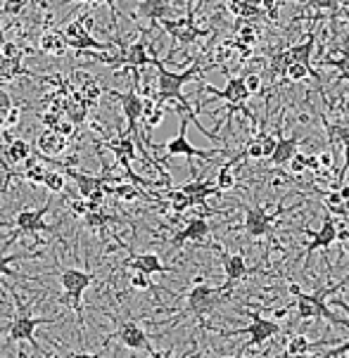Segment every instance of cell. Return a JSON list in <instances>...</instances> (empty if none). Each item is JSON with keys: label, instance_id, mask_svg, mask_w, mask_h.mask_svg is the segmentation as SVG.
Returning a JSON list of instances; mask_svg holds the SVG:
<instances>
[{"label": "cell", "instance_id": "6da1fadb", "mask_svg": "<svg viewBox=\"0 0 349 358\" xmlns=\"http://www.w3.org/2000/svg\"><path fill=\"white\" fill-rule=\"evenodd\" d=\"M349 280V275L345 278L342 282L338 285H328V287H323V289H318V292H299L295 294V315H297V320H302V323H307V320H318V318H326L330 325H338V327H347L349 323L345 318H340V315H335L330 308L326 306V299L330 294H335V292H340L342 287L347 285Z\"/></svg>", "mask_w": 349, "mask_h": 358}, {"label": "cell", "instance_id": "7a4b0ae2", "mask_svg": "<svg viewBox=\"0 0 349 358\" xmlns=\"http://www.w3.org/2000/svg\"><path fill=\"white\" fill-rule=\"evenodd\" d=\"M95 282V273L78 271V268H62L60 271V285H62V296L60 304L71 308L78 318V330L83 335V292Z\"/></svg>", "mask_w": 349, "mask_h": 358}, {"label": "cell", "instance_id": "3957f363", "mask_svg": "<svg viewBox=\"0 0 349 358\" xmlns=\"http://www.w3.org/2000/svg\"><path fill=\"white\" fill-rule=\"evenodd\" d=\"M10 292H12V299H15V306H17V315H15V320L10 323L8 327V335H10V342H29L34 347V351H41L43 356H50V354H46L43 351V347L39 342H36V330H39L41 325H53V323H57L60 318H39V315H32V311H29V306H24L22 304V299L17 296L15 289L10 287Z\"/></svg>", "mask_w": 349, "mask_h": 358}, {"label": "cell", "instance_id": "277c9868", "mask_svg": "<svg viewBox=\"0 0 349 358\" xmlns=\"http://www.w3.org/2000/svg\"><path fill=\"white\" fill-rule=\"evenodd\" d=\"M226 294H231V292H226L224 285H219V287H212V285H207L205 280H202V278H198L195 287L186 296V313L195 315V318H198L200 323H202L207 315H212L214 311H217Z\"/></svg>", "mask_w": 349, "mask_h": 358}, {"label": "cell", "instance_id": "5b68a950", "mask_svg": "<svg viewBox=\"0 0 349 358\" xmlns=\"http://www.w3.org/2000/svg\"><path fill=\"white\" fill-rule=\"evenodd\" d=\"M93 15L90 12H85V15L76 17V20H71L67 27L62 29L64 38H67V45L71 48V50L76 52H83V50H109V48L116 45L114 43H102V41H97L90 36V29H93Z\"/></svg>", "mask_w": 349, "mask_h": 358}, {"label": "cell", "instance_id": "8992f818", "mask_svg": "<svg viewBox=\"0 0 349 358\" xmlns=\"http://www.w3.org/2000/svg\"><path fill=\"white\" fill-rule=\"evenodd\" d=\"M133 74H136V81H133L131 90H126V93H119V90H112L109 88V98L119 100L121 105V112H124L126 117V133H131L133 138H136V145L140 141V117H143V98H140L138 93V86H140V69H131Z\"/></svg>", "mask_w": 349, "mask_h": 358}, {"label": "cell", "instance_id": "52a82bcc", "mask_svg": "<svg viewBox=\"0 0 349 358\" xmlns=\"http://www.w3.org/2000/svg\"><path fill=\"white\" fill-rule=\"evenodd\" d=\"M249 318V325L247 327H240V330L235 332H224V337H231V335H249L247 344L240 349V354L245 351L254 349V347H261V344H266L268 339H273L275 335H280V325L278 320H271V318H264V315L259 313H247Z\"/></svg>", "mask_w": 349, "mask_h": 358}, {"label": "cell", "instance_id": "ba28073f", "mask_svg": "<svg viewBox=\"0 0 349 358\" xmlns=\"http://www.w3.org/2000/svg\"><path fill=\"white\" fill-rule=\"evenodd\" d=\"M181 117V124H179V136L171 138V141L164 145V150H167L169 157H186V159H195V157H200V159H212V157L221 155V148L217 150H198L195 145L188 141V124H191V119L186 117V114H179Z\"/></svg>", "mask_w": 349, "mask_h": 358}, {"label": "cell", "instance_id": "9c48e42d", "mask_svg": "<svg viewBox=\"0 0 349 358\" xmlns=\"http://www.w3.org/2000/svg\"><path fill=\"white\" fill-rule=\"evenodd\" d=\"M50 204H43L41 209H22L20 214L15 216V233L10 235L8 245H12L20 235H36V233H50V226H48L43 218H46Z\"/></svg>", "mask_w": 349, "mask_h": 358}, {"label": "cell", "instance_id": "30bf717a", "mask_svg": "<svg viewBox=\"0 0 349 358\" xmlns=\"http://www.w3.org/2000/svg\"><path fill=\"white\" fill-rule=\"evenodd\" d=\"M285 211L290 209H278L268 214L266 206H245V233L249 238H264L273 230V221H278V216Z\"/></svg>", "mask_w": 349, "mask_h": 358}, {"label": "cell", "instance_id": "8fae6325", "mask_svg": "<svg viewBox=\"0 0 349 358\" xmlns=\"http://www.w3.org/2000/svg\"><path fill=\"white\" fill-rule=\"evenodd\" d=\"M159 62L157 55L150 52L148 38L143 36L131 45H124V59H121V69H143V66H155Z\"/></svg>", "mask_w": 349, "mask_h": 358}, {"label": "cell", "instance_id": "7c38bea8", "mask_svg": "<svg viewBox=\"0 0 349 358\" xmlns=\"http://www.w3.org/2000/svg\"><path fill=\"white\" fill-rule=\"evenodd\" d=\"M116 337H119V342L131 351H148V356H155V351H157L150 344L148 332H145L136 320H124V323L119 325Z\"/></svg>", "mask_w": 349, "mask_h": 358}, {"label": "cell", "instance_id": "4fadbf2b", "mask_svg": "<svg viewBox=\"0 0 349 358\" xmlns=\"http://www.w3.org/2000/svg\"><path fill=\"white\" fill-rule=\"evenodd\" d=\"M217 252H219V257H221V266L226 273L224 289L226 292H233V287L249 275V268H247V264H245L242 254H228L226 250H219V247H217Z\"/></svg>", "mask_w": 349, "mask_h": 358}, {"label": "cell", "instance_id": "5bb4252c", "mask_svg": "<svg viewBox=\"0 0 349 358\" xmlns=\"http://www.w3.org/2000/svg\"><path fill=\"white\" fill-rule=\"evenodd\" d=\"M304 233H307L309 238H311V242L307 245V261H304V268H307L311 254H314L316 250L328 252V247L335 245V216L333 214H326V216H323L321 228H318L316 233H314V230H304Z\"/></svg>", "mask_w": 349, "mask_h": 358}, {"label": "cell", "instance_id": "9a60e30c", "mask_svg": "<svg viewBox=\"0 0 349 358\" xmlns=\"http://www.w3.org/2000/svg\"><path fill=\"white\" fill-rule=\"evenodd\" d=\"M202 90L212 93L214 98H219V100L231 102V105H247V100L252 98V95H249V90H247V86H245L242 76H228V83H226L224 90L214 88V86H210V83H205Z\"/></svg>", "mask_w": 349, "mask_h": 358}, {"label": "cell", "instance_id": "2e32d148", "mask_svg": "<svg viewBox=\"0 0 349 358\" xmlns=\"http://www.w3.org/2000/svg\"><path fill=\"white\" fill-rule=\"evenodd\" d=\"M210 221H207L205 216H195L191 221L186 223V228L179 230V233L174 235V240H171V250H179L183 247L186 242H202L207 240V235H210Z\"/></svg>", "mask_w": 349, "mask_h": 358}, {"label": "cell", "instance_id": "e0dca14e", "mask_svg": "<svg viewBox=\"0 0 349 358\" xmlns=\"http://www.w3.org/2000/svg\"><path fill=\"white\" fill-rule=\"evenodd\" d=\"M67 145H69V138L62 136V133H57L55 129L41 131L39 138H36V148H39V155H43V157L62 155L67 150Z\"/></svg>", "mask_w": 349, "mask_h": 358}, {"label": "cell", "instance_id": "ac0fdd59", "mask_svg": "<svg viewBox=\"0 0 349 358\" xmlns=\"http://www.w3.org/2000/svg\"><path fill=\"white\" fill-rule=\"evenodd\" d=\"M124 266H128L131 271H140L145 273V275H164V273H171L169 266L162 264V259L157 257V254H131V259L126 261Z\"/></svg>", "mask_w": 349, "mask_h": 358}, {"label": "cell", "instance_id": "d6986e66", "mask_svg": "<svg viewBox=\"0 0 349 358\" xmlns=\"http://www.w3.org/2000/svg\"><path fill=\"white\" fill-rule=\"evenodd\" d=\"M136 17H143V20H148L152 27H155L164 17H174V10H171V5L167 0H140L133 20H136Z\"/></svg>", "mask_w": 349, "mask_h": 358}, {"label": "cell", "instance_id": "ffe728a7", "mask_svg": "<svg viewBox=\"0 0 349 358\" xmlns=\"http://www.w3.org/2000/svg\"><path fill=\"white\" fill-rule=\"evenodd\" d=\"M304 141H307V138H299L297 133H295V136H290V138H283V136H280V129H278V145H275L273 155L268 157V162H271L273 166H285V164L290 162V157L297 152L299 145H302Z\"/></svg>", "mask_w": 349, "mask_h": 358}, {"label": "cell", "instance_id": "44dd1931", "mask_svg": "<svg viewBox=\"0 0 349 358\" xmlns=\"http://www.w3.org/2000/svg\"><path fill=\"white\" fill-rule=\"evenodd\" d=\"M39 48H41V52L53 55V57H62V55H64L67 50H69L64 34L60 31V29H48L46 34H41Z\"/></svg>", "mask_w": 349, "mask_h": 358}, {"label": "cell", "instance_id": "7402d4cb", "mask_svg": "<svg viewBox=\"0 0 349 358\" xmlns=\"http://www.w3.org/2000/svg\"><path fill=\"white\" fill-rule=\"evenodd\" d=\"M240 159H245V152H238L235 157H233V159H228L221 169H219L217 180H214V183H217V187L221 192H228V190H233V187H235L238 178H235V171H233V169H235V164L240 162Z\"/></svg>", "mask_w": 349, "mask_h": 358}, {"label": "cell", "instance_id": "603a6c76", "mask_svg": "<svg viewBox=\"0 0 349 358\" xmlns=\"http://www.w3.org/2000/svg\"><path fill=\"white\" fill-rule=\"evenodd\" d=\"M285 50H287V57H290V62L311 64V57H314V50H316V38L309 34L307 41H302V43H295V45L285 48Z\"/></svg>", "mask_w": 349, "mask_h": 358}, {"label": "cell", "instance_id": "cb8c5ba5", "mask_svg": "<svg viewBox=\"0 0 349 358\" xmlns=\"http://www.w3.org/2000/svg\"><path fill=\"white\" fill-rule=\"evenodd\" d=\"M323 126H326V131H328V141L330 145H345L349 143V117L345 119H335V121H328V119H323Z\"/></svg>", "mask_w": 349, "mask_h": 358}, {"label": "cell", "instance_id": "d4e9b609", "mask_svg": "<svg viewBox=\"0 0 349 358\" xmlns=\"http://www.w3.org/2000/svg\"><path fill=\"white\" fill-rule=\"evenodd\" d=\"M316 349L314 342H309L307 335H302V332H297V335L290 337V342H287L285 351L280 356H311V351Z\"/></svg>", "mask_w": 349, "mask_h": 358}, {"label": "cell", "instance_id": "484cf974", "mask_svg": "<svg viewBox=\"0 0 349 358\" xmlns=\"http://www.w3.org/2000/svg\"><path fill=\"white\" fill-rule=\"evenodd\" d=\"M5 157L12 162V164H22L24 159L32 157V145L22 138H10L8 141V148H5Z\"/></svg>", "mask_w": 349, "mask_h": 358}, {"label": "cell", "instance_id": "4316f807", "mask_svg": "<svg viewBox=\"0 0 349 358\" xmlns=\"http://www.w3.org/2000/svg\"><path fill=\"white\" fill-rule=\"evenodd\" d=\"M109 195H114V197H119L121 202H136L138 197H143L145 192L140 190V185L138 183H119L116 180V185H109Z\"/></svg>", "mask_w": 349, "mask_h": 358}, {"label": "cell", "instance_id": "83f0119b", "mask_svg": "<svg viewBox=\"0 0 349 358\" xmlns=\"http://www.w3.org/2000/svg\"><path fill=\"white\" fill-rule=\"evenodd\" d=\"M323 206H326L328 214H333V216H338V218L349 216V206H347L345 199L340 197L338 190H328L326 195H323Z\"/></svg>", "mask_w": 349, "mask_h": 358}, {"label": "cell", "instance_id": "f1b7e54d", "mask_svg": "<svg viewBox=\"0 0 349 358\" xmlns=\"http://www.w3.org/2000/svg\"><path fill=\"white\" fill-rule=\"evenodd\" d=\"M43 187H48L55 195L67 190V176L60 171V169H46V176H43Z\"/></svg>", "mask_w": 349, "mask_h": 358}, {"label": "cell", "instance_id": "f546056e", "mask_svg": "<svg viewBox=\"0 0 349 358\" xmlns=\"http://www.w3.org/2000/svg\"><path fill=\"white\" fill-rule=\"evenodd\" d=\"M112 221H114V216L107 214L102 206H95V209H90L88 214L83 216L85 228H90V230H102V228L107 226V223H112Z\"/></svg>", "mask_w": 349, "mask_h": 358}, {"label": "cell", "instance_id": "4dcf8cb0", "mask_svg": "<svg viewBox=\"0 0 349 358\" xmlns=\"http://www.w3.org/2000/svg\"><path fill=\"white\" fill-rule=\"evenodd\" d=\"M285 76L290 78L292 83H299V81H304V78H309V76H314L318 81L316 69L311 64H304V62H290V66L285 69Z\"/></svg>", "mask_w": 349, "mask_h": 358}, {"label": "cell", "instance_id": "1f68e13d", "mask_svg": "<svg viewBox=\"0 0 349 358\" xmlns=\"http://www.w3.org/2000/svg\"><path fill=\"white\" fill-rule=\"evenodd\" d=\"M290 66V57H287V50H278L271 57V62H268V74L275 81L278 76H285V69Z\"/></svg>", "mask_w": 349, "mask_h": 358}, {"label": "cell", "instance_id": "d6a6232c", "mask_svg": "<svg viewBox=\"0 0 349 358\" xmlns=\"http://www.w3.org/2000/svg\"><path fill=\"white\" fill-rule=\"evenodd\" d=\"M167 199H169L171 209H174V214H183L186 209H191V197H188V192H183L181 187L179 190H169Z\"/></svg>", "mask_w": 349, "mask_h": 358}, {"label": "cell", "instance_id": "836d02e7", "mask_svg": "<svg viewBox=\"0 0 349 358\" xmlns=\"http://www.w3.org/2000/svg\"><path fill=\"white\" fill-rule=\"evenodd\" d=\"M323 64L340 69V76H338V81H335V83H342V81H347V83H349V52H345L342 57H335V59H333V57L323 59ZM347 105H349V98H347Z\"/></svg>", "mask_w": 349, "mask_h": 358}, {"label": "cell", "instance_id": "e575fe53", "mask_svg": "<svg viewBox=\"0 0 349 358\" xmlns=\"http://www.w3.org/2000/svg\"><path fill=\"white\" fill-rule=\"evenodd\" d=\"M256 138H259V143H261V159H268V157L273 155L275 145H278V136L261 131V133H256Z\"/></svg>", "mask_w": 349, "mask_h": 358}, {"label": "cell", "instance_id": "d590c367", "mask_svg": "<svg viewBox=\"0 0 349 358\" xmlns=\"http://www.w3.org/2000/svg\"><path fill=\"white\" fill-rule=\"evenodd\" d=\"M20 259H27V254H12V257H0V278H24L20 273L10 271V264L12 261H20Z\"/></svg>", "mask_w": 349, "mask_h": 358}, {"label": "cell", "instance_id": "8d00e7d4", "mask_svg": "<svg viewBox=\"0 0 349 358\" xmlns=\"http://www.w3.org/2000/svg\"><path fill=\"white\" fill-rule=\"evenodd\" d=\"M0 55L8 59H15V62H20L22 59V45L15 43V41H3L0 43Z\"/></svg>", "mask_w": 349, "mask_h": 358}, {"label": "cell", "instance_id": "74e56055", "mask_svg": "<svg viewBox=\"0 0 349 358\" xmlns=\"http://www.w3.org/2000/svg\"><path fill=\"white\" fill-rule=\"evenodd\" d=\"M285 166H290V171L295 173V176L307 173V155H302V152L297 150V152L290 157V162H287Z\"/></svg>", "mask_w": 349, "mask_h": 358}, {"label": "cell", "instance_id": "f35d334b", "mask_svg": "<svg viewBox=\"0 0 349 358\" xmlns=\"http://www.w3.org/2000/svg\"><path fill=\"white\" fill-rule=\"evenodd\" d=\"M131 287L133 289H138V292H148V289H152V280H150V275H145V273H140V271H133V275H131Z\"/></svg>", "mask_w": 349, "mask_h": 358}, {"label": "cell", "instance_id": "ab89813d", "mask_svg": "<svg viewBox=\"0 0 349 358\" xmlns=\"http://www.w3.org/2000/svg\"><path fill=\"white\" fill-rule=\"evenodd\" d=\"M67 204H69V211H71V214H74V216H81V218H83L85 214H88L90 209H95V206L90 204L85 197H81V199H69Z\"/></svg>", "mask_w": 349, "mask_h": 358}, {"label": "cell", "instance_id": "60d3db41", "mask_svg": "<svg viewBox=\"0 0 349 358\" xmlns=\"http://www.w3.org/2000/svg\"><path fill=\"white\" fill-rule=\"evenodd\" d=\"M245 86H247L249 95H259L261 93V86H264V81H261V76L256 74V71H249L247 76H242Z\"/></svg>", "mask_w": 349, "mask_h": 358}, {"label": "cell", "instance_id": "b9f144b4", "mask_svg": "<svg viewBox=\"0 0 349 358\" xmlns=\"http://www.w3.org/2000/svg\"><path fill=\"white\" fill-rule=\"evenodd\" d=\"M50 129H55L57 133H62V136H67V138H71L76 133V124L71 119H62V117H60L57 124L50 126Z\"/></svg>", "mask_w": 349, "mask_h": 358}, {"label": "cell", "instance_id": "7bdbcfd3", "mask_svg": "<svg viewBox=\"0 0 349 358\" xmlns=\"http://www.w3.org/2000/svg\"><path fill=\"white\" fill-rule=\"evenodd\" d=\"M318 356H328V358H345V356H349V339H347V342H342V344H335L333 349H326L323 354H318Z\"/></svg>", "mask_w": 349, "mask_h": 358}, {"label": "cell", "instance_id": "ee69618b", "mask_svg": "<svg viewBox=\"0 0 349 358\" xmlns=\"http://www.w3.org/2000/svg\"><path fill=\"white\" fill-rule=\"evenodd\" d=\"M245 157H247V159H261V143H259V138H252V141L245 145Z\"/></svg>", "mask_w": 349, "mask_h": 358}, {"label": "cell", "instance_id": "f6af8a7d", "mask_svg": "<svg viewBox=\"0 0 349 358\" xmlns=\"http://www.w3.org/2000/svg\"><path fill=\"white\" fill-rule=\"evenodd\" d=\"M318 164H321L323 171H330V169H335V157H333V150H323V152H318Z\"/></svg>", "mask_w": 349, "mask_h": 358}, {"label": "cell", "instance_id": "bcb514c9", "mask_svg": "<svg viewBox=\"0 0 349 358\" xmlns=\"http://www.w3.org/2000/svg\"><path fill=\"white\" fill-rule=\"evenodd\" d=\"M20 119H22L20 107H10L8 114H5V129H15V126L20 124Z\"/></svg>", "mask_w": 349, "mask_h": 358}, {"label": "cell", "instance_id": "7dc6e473", "mask_svg": "<svg viewBox=\"0 0 349 358\" xmlns=\"http://www.w3.org/2000/svg\"><path fill=\"white\" fill-rule=\"evenodd\" d=\"M307 8L311 10H338V3L335 0H309L307 3Z\"/></svg>", "mask_w": 349, "mask_h": 358}, {"label": "cell", "instance_id": "c3c4849f", "mask_svg": "<svg viewBox=\"0 0 349 358\" xmlns=\"http://www.w3.org/2000/svg\"><path fill=\"white\" fill-rule=\"evenodd\" d=\"M307 171H311V173H321L323 171L316 155H307Z\"/></svg>", "mask_w": 349, "mask_h": 358}, {"label": "cell", "instance_id": "681fc988", "mask_svg": "<svg viewBox=\"0 0 349 358\" xmlns=\"http://www.w3.org/2000/svg\"><path fill=\"white\" fill-rule=\"evenodd\" d=\"M0 107H12V98H10V93H5L3 88H0Z\"/></svg>", "mask_w": 349, "mask_h": 358}, {"label": "cell", "instance_id": "f907efd6", "mask_svg": "<svg viewBox=\"0 0 349 358\" xmlns=\"http://www.w3.org/2000/svg\"><path fill=\"white\" fill-rule=\"evenodd\" d=\"M287 313H290V308H287V306L275 308V311H273V318H275V320H283V318H287Z\"/></svg>", "mask_w": 349, "mask_h": 358}, {"label": "cell", "instance_id": "816d5d0a", "mask_svg": "<svg viewBox=\"0 0 349 358\" xmlns=\"http://www.w3.org/2000/svg\"><path fill=\"white\" fill-rule=\"evenodd\" d=\"M340 10V17H345V20H349V8H338Z\"/></svg>", "mask_w": 349, "mask_h": 358}, {"label": "cell", "instance_id": "f5cc1de1", "mask_svg": "<svg viewBox=\"0 0 349 358\" xmlns=\"http://www.w3.org/2000/svg\"><path fill=\"white\" fill-rule=\"evenodd\" d=\"M338 3V8H349V0H335Z\"/></svg>", "mask_w": 349, "mask_h": 358}, {"label": "cell", "instance_id": "db71d44e", "mask_svg": "<svg viewBox=\"0 0 349 358\" xmlns=\"http://www.w3.org/2000/svg\"><path fill=\"white\" fill-rule=\"evenodd\" d=\"M71 3H76V5H90V0H71Z\"/></svg>", "mask_w": 349, "mask_h": 358}, {"label": "cell", "instance_id": "11a10c76", "mask_svg": "<svg viewBox=\"0 0 349 358\" xmlns=\"http://www.w3.org/2000/svg\"><path fill=\"white\" fill-rule=\"evenodd\" d=\"M342 250H345V252L349 254V240H345V242H342Z\"/></svg>", "mask_w": 349, "mask_h": 358}, {"label": "cell", "instance_id": "9f6ffc18", "mask_svg": "<svg viewBox=\"0 0 349 358\" xmlns=\"http://www.w3.org/2000/svg\"><path fill=\"white\" fill-rule=\"evenodd\" d=\"M338 304H340V306H342V308H345V311H347V313H349V306H347V304H345V301H338ZM347 327H349V325H347Z\"/></svg>", "mask_w": 349, "mask_h": 358}]
</instances>
